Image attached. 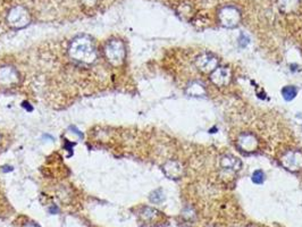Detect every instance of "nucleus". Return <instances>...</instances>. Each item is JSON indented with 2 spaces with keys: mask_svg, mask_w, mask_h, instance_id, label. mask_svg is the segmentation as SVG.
Listing matches in <instances>:
<instances>
[{
  "mask_svg": "<svg viewBox=\"0 0 302 227\" xmlns=\"http://www.w3.org/2000/svg\"><path fill=\"white\" fill-rule=\"evenodd\" d=\"M72 50L73 55L79 60L91 61L92 58L95 57V50H93L92 42L88 38L82 37L74 40Z\"/></svg>",
  "mask_w": 302,
  "mask_h": 227,
  "instance_id": "nucleus-1",
  "label": "nucleus"
},
{
  "mask_svg": "<svg viewBox=\"0 0 302 227\" xmlns=\"http://www.w3.org/2000/svg\"><path fill=\"white\" fill-rule=\"evenodd\" d=\"M8 19L10 25L17 27L24 26L25 24H27L26 22H29V14H27L25 8H23V7L20 6H17L14 7V8L10 10Z\"/></svg>",
  "mask_w": 302,
  "mask_h": 227,
  "instance_id": "nucleus-2",
  "label": "nucleus"
},
{
  "mask_svg": "<svg viewBox=\"0 0 302 227\" xmlns=\"http://www.w3.org/2000/svg\"><path fill=\"white\" fill-rule=\"evenodd\" d=\"M110 56L112 63H120L124 58V46L121 41H112L109 46H107V56Z\"/></svg>",
  "mask_w": 302,
  "mask_h": 227,
  "instance_id": "nucleus-3",
  "label": "nucleus"
},
{
  "mask_svg": "<svg viewBox=\"0 0 302 227\" xmlns=\"http://www.w3.org/2000/svg\"><path fill=\"white\" fill-rule=\"evenodd\" d=\"M210 80L217 85H225L231 80V73L226 68H217L211 74Z\"/></svg>",
  "mask_w": 302,
  "mask_h": 227,
  "instance_id": "nucleus-4",
  "label": "nucleus"
},
{
  "mask_svg": "<svg viewBox=\"0 0 302 227\" xmlns=\"http://www.w3.org/2000/svg\"><path fill=\"white\" fill-rule=\"evenodd\" d=\"M283 163L286 164L289 170H299L302 166V154L299 152H289L283 158Z\"/></svg>",
  "mask_w": 302,
  "mask_h": 227,
  "instance_id": "nucleus-5",
  "label": "nucleus"
},
{
  "mask_svg": "<svg viewBox=\"0 0 302 227\" xmlns=\"http://www.w3.org/2000/svg\"><path fill=\"white\" fill-rule=\"evenodd\" d=\"M216 59L215 58H213L211 56H208V55H206V56H202L200 57L199 59L197 60V65L200 67L201 71H209V70H213V67L216 66Z\"/></svg>",
  "mask_w": 302,
  "mask_h": 227,
  "instance_id": "nucleus-6",
  "label": "nucleus"
},
{
  "mask_svg": "<svg viewBox=\"0 0 302 227\" xmlns=\"http://www.w3.org/2000/svg\"><path fill=\"white\" fill-rule=\"evenodd\" d=\"M282 95H283V97H284V99H285V100L291 101V100H293L294 98H296L297 89L294 88V87H291V85H289V87L283 88Z\"/></svg>",
  "mask_w": 302,
  "mask_h": 227,
  "instance_id": "nucleus-7",
  "label": "nucleus"
},
{
  "mask_svg": "<svg viewBox=\"0 0 302 227\" xmlns=\"http://www.w3.org/2000/svg\"><path fill=\"white\" fill-rule=\"evenodd\" d=\"M252 181L257 184H262L265 181V174L262 170H256L252 175Z\"/></svg>",
  "mask_w": 302,
  "mask_h": 227,
  "instance_id": "nucleus-8",
  "label": "nucleus"
}]
</instances>
